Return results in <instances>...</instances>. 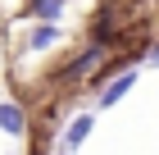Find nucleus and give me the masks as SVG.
<instances>
[{
    "label": "nucleus",
    "mask_w": 159,
    "mask_h": 155,
    "mask_svg": "<svg viewBox=\"0 0 159 155\" xmlns=\"http://www.w3.org/2000/svg\"><path fill=\"white\" fill-rule=\"evenodd\" d=\"M59 155H73V151H64V146H59Z\"/></svg>",
    "instance_id": "0eeeda50"
},
{
    "label": "nucleus",
    "mask_w": 159,
    "mask_h": 155,
    "mask_svg": "<svg viewBox=\"0 0 159 155\" xmlns=\"http://www.w3.org/2000/svg\"><path fill=\"white\" fill-rule=\"evenodd\" d=\"M0 132H9V137H23L27 132V114L14 100H0Z\"/></svg>",
    "instance_id": "20e7f679"
},
{
    "label": "nucleus",
    "mask_w": 159,
    "mask_h": 155,
    "mask_svg": "<svg viewBox=\"0 0 159 155\" xmlns=\"http://www.w3.org/2000/svg\"><path fill=\"white\" fill-rule=\"evenodd\" d=\"M100 60H105V46H96V41H91V46H86L82 55H77V60L68 64V69H59V82H77V78H86V73L96 69Z\"/></svg>",
    "instance_id": "f03ea898"
},
{
    "label": "nucleus",
    "mask_w": 159,
    "mask_h": 155,
    "mask_svg": "<svg viewBox=\"0 0 159 155\" xmlns=\"http://www.w3.org/2000/svg\"><path fill=\"white\" fill-rule=\"evenodd\" d=\"M91 123H96L91 114H77V119L68 123V128H64V151H77V146H82L86 137H91Z\"/></svg>",
    "instance_id": "423d86ee"
},
{
    "label": "nucleus",
    "mask_w": 159,
    "mask_h": 155,
    "mask_svg": "<svg viewBox=\"0 0 159 155\" xmlns=\"http://www.w3.org/2000/svg\"><path fill=\"white\" fill-rule=\"evenodd\" d=\"M132 87H136V69H123V73H114L109 82L100 87V96H96V100H100V109H109V105H118V100H123V96H127V91H132Z\"/></svg>",
    "instance_id": "f257e3e1"
},
{
    "label": "nucleus",
    "mask_w": 159,
    "mask_h": 155,
    "mask_svg": "<svg viewBox=\"0 0 159 155\" xmlns=\"http://www.w3.org/2000/svg\"><path fill=\"white\" fill-rule=\"evenodd\" d=\"M91 41H96V46H105V50L118 41V23H114V14H109V9H105L96 23H91Z\"/></svg>",
    "instance_id": "39448f33"
},
{
    "label": "nucleus",
    "mask_w": 159,
    "mask_h": 155,
    "mask_svg": "<svg viewBox=\"0 0 159 155\" xmlns=\"http://www.w3.org/2000/svg\"><path fill=\"white\" fill-rule=\"evenodd\" d=\"M64 41V27L59 23H37L32 32H27V50H50Z\"/></svg>",
    "instance_id": "7ed1b4c3"
}]
</instances>
